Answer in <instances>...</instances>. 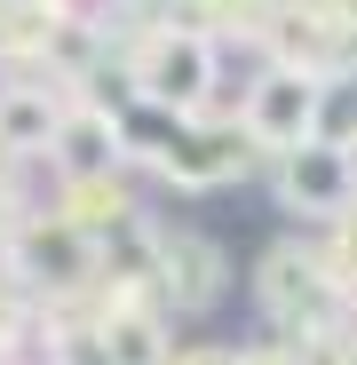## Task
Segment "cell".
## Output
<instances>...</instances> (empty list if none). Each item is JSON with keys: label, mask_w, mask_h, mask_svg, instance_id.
<instances>
[{"label": "cell", "mask_w": 357, "mask_h": 365, "mask_svg": "<svg viewBox=\"0 0 357 365\" xmlns=\"http://www.w3.org/2000/svg\"><path fill=\"white\" fill-rule=\"evenodd\" d=\"M247 143H262L278 159L318 143V72H302V64L262 72V88L247 96Z\"/></svg>", "instance_id": "1"}, {"label": "cell", "mask_w": 357, "mask_h": 365, "mask_svg": "<svg viewBox=\"0 0 357 365\" xmlns=\"http://www.w3.org/2000/svg\"><path fill=\"white\" fill-rule=\"evenodd\" d=\"M135 88H143V103H199L214 88V40L207 32H159L135 56Z\"/></svg>", "instance_id": "2"}, {"label": "cell", "mask_w": 357, "mask_h": 365, "mask_svg": "<svg viewBox=\"0 0 357 365\" xmlns=\"http://www.w3.org/2000/svg\"><path fill=\"white\" fill-rule=\"evenodd\" d=\"M278 191H286V207H302V215H341L349 191H357L349 151H341V143H302V151H286V159H278Z\"/></svg>", "instance_id": "3"}, {"label": "cell", "mask_w": 357, "mask_h": 365, "mask_svg": "<svg viewBox=\"0 0 357 365\" xmlns=\"http://www.w3.org/2000/svg\"><path fill=\"white\" fill-rule=\"evenodd\" d=\"M56 143H64V167H72V175H95V167H111L119 128H111L103 111H80V119H64V128H56Z\"/></svg>", "instance_id": "4"}, {"label": "cell", "mask_w": 357, "mask_h": 365, "mask_svg": "<svg viewBox=\"0 0 357 365\" xmlns=\"http://www.w3.org/2000/svg\"><path fill=\"white\" fill-rule=\"evenodd\" d=\"M64 119L48 111V96H32V88H16V96H0V151H32V143H48Z\"/></svg>", "instance_id": "5"}, {"label": "cell", "mask_w": 357, "mask_h": 365, "mask_svg": "<svg viewBox=\"0 0 357 365\" xmlns=\"http://www.w3.org/2000/svg\"><path fill=\"white\" fill-rule=\"evenodd\" d=\"M349 135H357V80H318V143L349 151Z\"/></svg>", "instance_id": "6"}, {"label": "cell", "mask_w": 357, "mask_h": 365, "mask_svg": "<svg viewBox=\"0 0 357 365\" xmlns=\"http://www.w3.org/2000/svg\"><path fill=\"white\" fill-rule=\"evenodd\" d=\"M111 365H159V334L135 318V326H119L111 334Z\"/></svg>", "instance_id": "7"}, {"label": "cell", "mask_w": 357, "mask_h": 365, "mask_svg": "<svg viewBox=\"0 0 357 365\" xmlns=\"http://www.w3.org/2000/svg\"><path fill=\"white\" fill-rule=\"evenodd\" d=\"M183 365H230V357H222V349H199V357H183Z\"/></svg>", "instance_id": "8"}]
</instances>
